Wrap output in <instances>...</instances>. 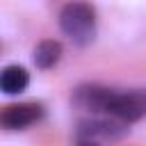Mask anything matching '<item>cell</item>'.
<instances>
[{
    "label": "cell",
    "instance_id": "cell-2",
    "mask_svg": "<svg viewBox=\"0 0 146 146\" xmlns=\"http://www.w3.org/2000/svg\"><path fill=\"white\" fill-rule=\"evenodd\" d=\"M130 135V123L112 114H89L78 121L73 139L82 146H94L103 141H119Z\"/></svg>",
    "mask_w": 146,
    "mask_h": 146
},
{
    "label": "cell",
    "instance_id": "cell-4",
    "mask_svg": "<svg viewBox=\"0 0 146 146\" xmlns=\"http://www.w3.org/2000/svg\"><path fill=\"white\" fill-rule=\"evenodd\" d=\"M112 96H114V87H105L98 82H82L73 89L71 103L89 114H107Z\"/></svg>",
    "mask_w": 146,
    "mask_h": 146
},
{
    "label": "cell",
    "instance_id": "cell-6",
    "mask_svg": "<svg viewBox=\"0 0 146 146\" xmlns=\"http://www.w3.org/2000/svg\"><path fill=\"white\" fill-rule=\"evenodd\" d=\"M30 84V73L21 64H7L0 71V89L7 96H18L27 89Z\"/></svg>",
    "mask_w": 146,
    "mask_h": 146
},
{
    "label": "cell",
    "instance_id": "cell-1",
    "mask_svg": "<svg viewBox=\"0 0 146 146\" xmlns=\"http://www.w3.org/2000/svg\"><path fill=\"white\" fill-rule=\"evenodd\" d=\"M57 25L64 36H68L78 48H87L94 43L98 34V16L94 5L84 0H71L62 7L57 16Z\"/></svg>",
    "mask_w": 146,
    "mask_h": 146
},
{
    "label": "cell",
    "instance_id": "cell-5",
    "mask_svg": "<svg viewBox=\"0 0 146 146\" xmlns=\"http://www.w3.org/2000/svg\"><path fill=\"white\" fill-rule=\"evenodd\" d=\"M46 116V105L36 100H25V103H14L2 107L0 112V123L7 130H25L34 123H39Z\"/></svg>",
    "mask_w": 146,
    "mask_h": 146
},
{
    "label": "cell",
    "instance_id": "cell-7",
    "mask_svg": "<svg viewBox=\"0 0 146 146\" xmlns=\"http://www.w3.org/2000/svg\"><path fill=\"white\" fill-rule=\"evenodd\" d=\"M64 55V48L57 39H43L34 46V52H32V59H34V66L41 68V71H48L52 66L59 64Z\"/></svg>",
    "mask_w": 146,
    "mask_h": 146
},
{
    "label": "cell",
    "instance_id": "cell-3",
    "mask_svg": "<svg viewBox=\"0 0 146 146\" xmlns=\"http://www.w3.org/2000/svg\"><path fill=\"white\" fill-rule=\"evenodd\" d=\"M107 114H112L125 123H135V121L146 119V87H141V89H114Z\"/></svg>",
    "mask_w": 146,
    "mask_h": 146
}]
</instances>
